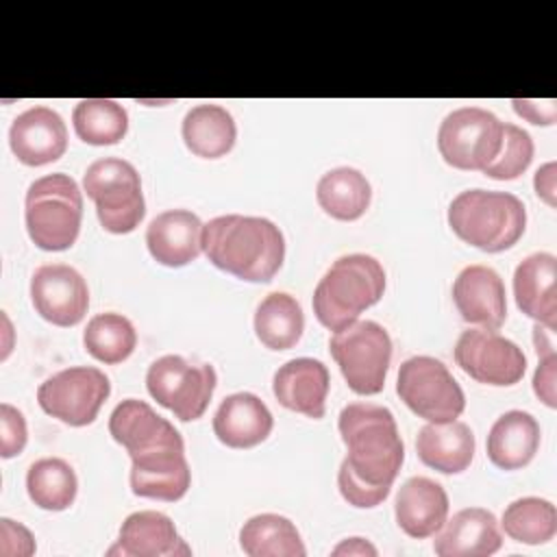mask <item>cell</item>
Wrapping results in <instances>:
<instances>
[{
  "instance_id": "cell-38",
  "label": "cell",
  "mask_w": 557,
  "mask_h": 557,
  "mask_svg": "<svg viewBox=\"0 0 557 557\" xmlns=\"http://www.w3.org/2000/svg\"><path fill=\"white\" fill-rule=\"evenodd\" d=\"M35 553V537L33 533L11 520L0 518V555L2 557H30Z\"/></svg>"
},
{
  "instance_id": "cell-19",
  "label": "cell",
  "mask_w": 557,
  "mask_h": 557,
  "mask_svg": "<svg viewBox=\"0 0 557 557\" xmlns=\"http://www.w3.org/2000/svg\"><path fill=\"white\" fill-rule=\"evenodd\" d=\"M202 222L187 209H168L154 215L146 228V246L152 259L168 268H183L202 252Z\"/></svg>"
},
{
  "instance_id": "cell-34",
  "label": "cell",
  "mask_w": 557,
  "mask_h": 557,
  "mask_svg": "<svg viewBox=\"0 0 557 557\" xmlns=\"http://www.w3.org/2000/svg\"><path fill=\"white\" fill-rule=\"evenodd\" d=\"M505 533L522 544H546L557 533V509L540 496H524L509 503L503 511Z\"/></svg>"
},
{
  "instance_id": "cell-16",
  "label": "cell",
  "mask_w": 557,
  "mask_h": 557,
  "mask_svg": "<svg viewBox=\"0 0 557 557\" xmlns=\"http://www.w3.org/2000/svg\"><path fill=\"white\" fill-rule=\"evenodd\" d=\"M9 146L24 165L37 168L52 163L61 159L67 148L65 122L50 107H30L13 120Z\"/></svg>"
},
{
  "instance_id": "cell-26",
  "label": "cell",
  "mask_w": 557,
  "mask_h": 557,
  "mask_svg": "<svg viewBox=\"0 0 557 557\" xmlns=\"http://www.w3.org/2000/svg\"><path fill=\"white\" fill-rule=\"evenodd\" d=\"M540 437V424L529 411H505L496 418L487 433V457L500 470H520L535 457Z\"/></svg>"
},
{
  "instance_id": "cell-20",
  "label": "cell",
  "mask_w": 557,
  "mask_h": 557,
  "mask_svg": "<svg viewBox=\"0 0 557 557\" xmlns=\"http://www.w3.org/2000/svg\"><path fill=\"white\" fill-rule=\"evenodd\" d=\"M189 553L191 548L178 535L172 518L152 509L126 516L117 542L107 550V555L124 557H176Z\"/></svg>"
},
{
  "instance_id": "cell-7",
  "label": "cell",
  "mask_w": 557,
  "mask_h": 557,
  "mask_svg": "<svg viewBox=\"0 0 557 557\" xmlns=\"http://www.w3.org/2000/svg\"><path fill=\"white\" fill-rule=\"evenodd\" d=\"M329 350L348 387L361 396L383 389L392 361V337L374 320H355L329 339Z\"/></svg>"
},
{
  "instance_id": "cell-24",
  "label": "cell",
  "mask_w": 557,
  "mask_h": 557,
  "mask_svg": "<svg viewBox=\"0 0 557 557\" xmlns=\"http://www.w3.org/2000/svg\"><path fill=\"white\" fill-rule=\"evenodd\" d=\"M394 513L398 527L409 537H431L446 522L448 494L429 476H411L398 487Z\"/></svg>"
},
{
  "instance_id": "cell-23",
  "label": "cell",
  "mask_w": 557,
  "mask_h": 557,
  "mask_svg": "<svg viewBox=\"0 0 557 557\" xmlns=\"http://www.w3.org/2000/svg\"><path fill=\"white\" fill-rule=\"evenodd\" d=\"M272 426L268 405L252 392L226 396L213 413V433L228 448H252L268 440Z\"/></svg>"
},
{
  "instance_id": "cell-1",
  "label": "cell",
  "mask_w": 557,
  "mask_h": 557,
  "mask_svg": "<svg viewBox=\"0 0 557 557\" xmlns=\"http://www.w3.org/2000/svg\"><path fill=\"white\" fill-rule=\"evenodd\" d=\"M202 250L207 259L248 283H268L285 259L281 228L257 215H218L202 226Z\"/></svg>"
},
{
  "instance_id": "cell-42",
  "label": "cell",
  "mask_w": 557,
  "mask_h": 557,
  "mask_svg": "<svg viewBox=\"0 0 557 557\" xmlns=\"http://www.w3.org/2000/svg\"><path fill=\"white\" fill-rule=\"evenodd\" d=\"M333 555H376V548L363 537H348L333 548Z\"/></svg>"
},
{
  "instance_id": "cell-35",
  "label": "cell",
  "mask_w": 557,
  "mask_h": 557,
  "mask_svg": "<svg viewBox=\"0 0 557 557\" xmlns=\"http://www.w3.org/2000/svg\"><path fill=\"white\" fill-rule=\"evenodd\" d=\"M533 159V139L531 135L509 122H503V141L500 150L490 165L483 168V174L494 181H513L527 172Z\"/></svg>"
},
{
  "instance_id": "cell-21",
  "label": "cell",
  "mask_w": 557,
  "mask_h": 557,
  "mask_svg": "<svg viewBox=\"0 0 557 557\" xmlns=\"http://www.w3.org/2000/svg\"><path fill=\"white\" fill-rule=\"evenodd\" d=\"M500 546L498 520L483 507L459 509L442 524L433 540V550L440 557H487Z\"/></svg>"
},
{
  "instance_id": "cell-37",
  "label": "cell",
  "mask_w": 557,
  "mask_h": 557,
  "mask_svg": "<svg viewBox=\"0 0 557 557\" xmlns=\"http://www.w3.org/2000/svg\"><path fill=\"white\" fill-rule=\"evenodd\" d=\"M28 440V426L24 413L9 405L0 403V455L4 459H11L20 455Z\"/></svg>"
},
{
  "instance_id": "cell-27",
  "label": "cell",
  "mask_w": 557,
  "mask_h": 557,
  "mask_svg": "<svg viewBox=\"0 0 557 557\" xmlns=\"http://www.w3.org/2000/svg\"><path fill=\"white\" fill-rule=\"evenodd\" d=\"M183 141L187 150L202 159H220L233 150L237 139V126L233 115L220 104L191 107L181 124Z\"/></svg>"
},
{
  "instance_id": "cell-5",
  "label": "cell",
  "mask_w": 557,
  "mask_h": 557,
  "mask_svg": "<svg viewBox=\"0 0 557 557\" xmlns=\"http://www.w3.org/2000/svg\"><path fill=\"white\" fill-rule=\"evenodd\" d=\"M26 231L33 244L48 252L74 246L83 220V191L63 172L46 174L28 185L24 200Z\"/></svg>"
},
{
  "instance_id": "cell-36",
  "label": "cell",
  "mask_w": 557,
  "mask_h": 557,
  "mask_svg": "<svg viewBox=\"0 0 557 557\" xmlns=\"http://www.w3.org/2000/svg\"><path fill=\"white\" fill-rule=\"evenodd\" d=\"M337 487L339 494L344 496V500H348L352 507L359 509H370L376 507L379 503H383L389 496L392 485H370L363 479H359L352 468L342 461L339 472H337Z\"/></svg>"
},
{
  "instance_id": "cell-33",
  "label": "cell",
  "mask_w": 557,
  "mask_h": 557,
  "mask_svg": "<svg viewBox=\"0 0 557 557\" xmlns=\"http://www.w3.org/2000/svg\"><path fill=\"white\" fill-rule=\"evenodd\" d=\"M85 350L102 363H122L137 346L133 322L115 311L94 315L83 333Z\"/></svg>"
},
{
  "instance_id": "cell-4",
  "label": "cell",
  "mask_w": 557,
  "mask_h": 557,
  "mask_svg": "<svg viewBox=\"0 0 557 557\" xmlns=\"http://www.w3.org/2000/svg\"><path fill=\"white\" fill-rule=\"evenodd\" d=\"M385 292L383 265L363 252L335 259L313 292V313L331 331L352 324Z\"/></svg>"
},
{
  "instance_id": "cell-2",
  "label": "cell",
  "mask_w": 557,
  "mask_h": 557,
  "mask_svg": "<svg viewBox=\"0 0 557 557\" xmlns=\"http://www.w3.org/2000/svg\"><path fill=\"white\" fill-rule=\"evenodd\" d=\"M344 461L370 485H392L405 461V444L396 418L374 403H348L337 418Z\"/></svg>"
},
{
  "instance_id": "cell-12",
  "label": "cell",
  "mask_w": 557,
  "mask_h": 557,
  "mask_svg": "<svg viewBox=\"0 0 557 557\" xmlns=\"http://www.w3.org/2000/svg\"><path fill=\"white\" fill-rule=\"evenodd\" d=\"M455 363L474 381L496 387L516 385L527 372L522 348L490 329H468L455 344Z\"/></svg>"
},
{
  "instance_id": "cell-22",
  "label": "cell",
  "mask_w": 557,
  "mask_h": 557,
  "mask_svg": "<svg viewBox=\"0 0 557 557\" xmlns=\"http://www.w3.org/2000/svg\"><path fill=\"white\" fill-rule=\"evenodd\" d=\"M557 259L550 252L524 257L513 272V296L518 309L555 333L557 329Z\"/></svg>"
},
{
  "instance_id": "cell-6",
  "label": "cell",
  "mask_w": 557,
  "mask_h": 557,
  "mask_svg": "<svg viewBox=\"0 0 557 557\" xmlns=\"http://www.w3.org/2000/svg\"><path fill=\"white\" fill-rule=\"evenodd\" d=\"M83 189L96 202L102 228L113 235L135 231L146 215L139 172L120 157L94 161L85 170Z\"/></svg>"
},
{
  "instance_id": "cell-25",
  "label": "cell",
  "mask_w": 557,
  "mask_h": 557,
  "mask_svg": "<svg viewBox=\"0 0 557 557\" xmlns=\"http://www.w3.org/2000/svg\"><path fill=\"white\" fill-rule=\"evenodd\" d=\"M474 446V433L461 420L429 422L416 437V453L420 461L442 474L463 472L472 463Z\"/></svg>"
},
{
  "instance_id": "cell-29",
  "label": "cell",
  "mask_w": 557,
  "mask_h": 557,
  "mask_svg": "<svg viewBox=\"0 0 557 557\" xmlns=\"http://www.w3.org/2000/svg\"><path fill=\"white\" fill-rule=\"evenodd\" d=\"M305 331V313L298 300L285 292L268 294L255 311V333L270 350L294 348Z\"/></svg>"
},
{
  "instance_id": "cell-17",
  "label": "cell",
  "mask_w": 557,
  "mask_h": 557,
  "mask_svg": "<svg viewBox=\"0 0 557 557\" xmlns=\"http://www.w3.org/2000/svg\"><path fill=\"white\" fill-rule=\"evenodd\" d=\"M109 433L131 457L161 446H185L181 433L148 403L137 398L115 405L109 416Z\"/></svg>"
},
{
  "instance_id": "cell-28",
  "label": "cell",
  "mask_w": 557,
  "mask_h": 557,
  "mask_svg": "<svg viewBox=\"0 0 557 557\" xmlns=\"http://www.w3.org/2000/svg\"><path fill=\"white\" fill-rule=\"evenodd\" d=\"M315 198L322 211L331 218L339 222H352L368 211L372 187L359 170L342 165L322 174L315 187Z\"/></svg>"
},
{
  "instance_id": "cell-8",
  "label": "cell",
  "mask_w": 557,
  "mask_h": 557,
  "mask_svg": "<svg viewBox=\"0 0 557 557\" xmlns=\"http://www.w3.org/2000/svg\"><path fill=\"white\" fill-rule=\"evenodd\" d=\"M396 394L426 422H450L466 409V396L457 379L440 359L429 355H416L400 363Z\"/></svg>"
},
{
  "instance_id": "cell-18",
  "label": "cell",
  "mask_w": 557,
  "mask_h": 557,
  "mask_svg": "<svg viewBox=\"0 0 557 557\" xmlns=\"http://www.w3.org/2000/svg\"><path fill=\"white\" fill-rule=\"evenodd\" d=\"M331 387L329 370L322 361L311 357H298L285 361L272 379V392L276 400L296 413L307 418H322L326 411V396Z\"/></svg>"
},
{
  "instance_id": "cell-3",
  "label": "cell",
  "mask_w": 557,
  "mask_h": 557,
  "mask_svg": "<svg viewBox=\"0 0 557 557\" xmlns=\"http://www.w3.org/2000/svg\"><path fill=\"white\" fill-rule=\"evenodd\" d=\"M448 226L461 242L483 252H503L522 237L527 209L509 191L466 189L448 205Z\"/></svg>"
},
{
  "instance_id": "cell-31",
  "label": "cell",
  "mask_w": 557,
  "mask_h": 557,
  "mask_svg": "<svg viewBox=\"0 0 557 557\" xmlns=\"http://www.w3.org/2000/svg\"><path fill=\"white\" fill-rule=\"evenodd\" d=\"M26 492L37 507L46 511H63L76 498L78 479L65 459L44 457L30 463L26 472Z\"/></svg>"
},
{
  "instance_id": "cell-30",
  "label": "cell",
  "mask_w": 557,
  "mask_h": 557,
  "mask_svg": "<svg viewBox=\"0 0 557 557\" xmlns=\"http://www.w3.org/2000/svg\"><path fill=\"white\" fill-rule=\"evenodd\" d=\"M239 546L250 557H302L307 553L296 524L278 513H259L239 529Z\"/></svg>"
},
{
  "instance_id": "cell-9",
  "label": "cell",
  "mask_w": 557,
  "mask_h": 557,
  "mask_svg": "<svg viewBox=\"0 0 557 557\" xmlns=\"http://www.w3.org/2000/svg\"><path fill=\"white\" fill-rule=\"evenodd\" d=\"M218 374L211 363H191L181 355H163L146 372L148 394L178 420H198L215 392Z\"/></svg>"
},
{
  "instance_id": "cell-13",
  "label": "cell",
  "mask_w": 557,
  "mask_h": 557,
  "mask_svg": "<svg viewBox=\"0 0 557 557\" xmlns=\"http://www.w3.org/2000/svg\"><path fill=\"white\" fill-rule=\"evenodd\" d=\"M35 311L54 326H76L89 307V289L78 270L65 263H48L30 276Z\"/></svg>"
},
{
  "instance_id": "cell-40",
  "label": "cell",
  "mask_w": 557,
  "mask_h": 557,
  "mask_svg": "<svg viewBox=\"0 0 557 557\" xmlns=\"http://www.w3.org/2000/svg\"><path fill=\"white\" fill-rule=\"evenodd\" d=\"M513 111L535 124V126H550L557 122V100L548 98V100H527V98H513L511 100Z\"/></svg>"
},
{
  "instance_id": "cell-39",
  "label": "cell",
  "mask_w": 557,
  "mask_h": 557,
  "mask_svg": "<svg viewBox=\"0 0 557 557\" xmlns=\"http://www.w3.org/2000/svg\"><path fill=\"white\" fill-rule=\"evenodd\" d=\"M540 363L533 374V392L535 396L550 409L557 407V352L537 355Z\"/></svg>"
},
{
  "instance_id": "cell-15",
  "label": "cell",
  "mask_w": 557,
  "mask_h": 557,
  "mask_svg": "<svg viewBox=\"0 0 557 557\" xmlns=\"http://www.w3.org/2000/svg\"><path fill=\"white\" fill-rule=\"evenodd\" d=\"M453 300L461 318L479 329L496 331L507 318L505 283L490 265H466L453 283Z\"/></svg>"
},
{
  "instance_id": "cell-14",
  "label": "cell",
  "mask_w": 557,
  "mask_h": 557,
  "mask_svg": "<svg viewBox=\"0 0 557 557\" xmlns=\"http://www.w3.org/2000/svg\"><path fill=\"white\" fill-rule=\"evenodd\" d=\"M131 490L135 496L174 503L191 485L185 446H161L131 457Z\"/></svg>"
},
{
  "instance_id": "cell-10",
  "label": "cell",
  "mask_w": 557,
  "mask_h": 557,
  "mask_svg": "<svg viewBox=\"0 0 557 557\" xmlns=\"http://www.w3.org/2000/svg\"><path fill=\"white\" fill-rule=\"evenodd\" d=\"M503 141V122L487 109L459 107L437 128V150L457 170H481L494 161Z\"/></svg>"
},
{
  "instance_id": "cell-32",
  "label": "cell",
  "mask_w": 557,
  "mask_h": 557,
  "mask_svg": "<svg viewBox=\"0 0 557 557\" xmlns=\"http://www.w3.org/2000/svg\"><path fill=\"white\" fill-rule=\"evenodd\" d=\"M74 133L89 146H113L128 131V113L117 100L87 98L72 111Z\"/></svg>"
},
{
  "instance_id": "cell-41",
  "label": "cell",
  "mask_w": 557,
  "mask_h": 557,
  "mask_svg": "<svg viewBox=\"0 0 557 557\" xmlns=\"http://www.w3.org/2000/svg\"><path fill=\"white\" fill-rule=\"evenodd\" d=\"M533 187L542 202H546L550 209L557 207V165H555V161H548L535 170Z\"/></svg>"
},
{
  "instance_id": "cell-11",
  "label": "cell",
  "mask_w": 557,
  "mask_h": 557,
  "mask_svg": "<svg viewBox=\"0 0 557 557\" xmlns=\"http://www.w3.org/2000/svg\"><path fill=\"white\" fill-rule=\"evenodd\" d=\"M109 394L111 383L102 370L94 366H72L39 385L37 403L48 416L70 426H87L96 420Z\"/></svg>"
}]
</instances>
